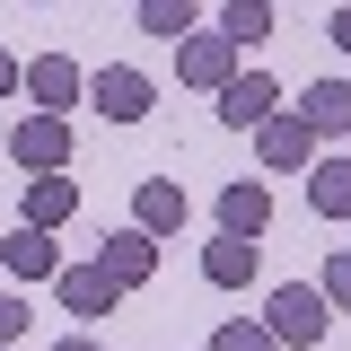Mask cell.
<instances>
[{"mask_svg":"<svg viewBox=\"0 0 351 351\" xmlns=\"http://www.w3.org/2000/svg\"><path fill=\"white\" fill-rule=\"evenodd\" d=\"M316 299H325V307H351V255L325 263V290H316Z\"/></svg>","mask_w":351,"mask_h":351,"instance_id":"44dd1931","label":"cell"},{"mask_svg":"<svg viewBox=\"0 0 351 351\" xmlns=\"http://www.w3.org/2000/svg\"><path fill=\"white\" fill-rule=\"evenodd\" d=\"M272 106H281V88H272V80H263V71H237V80H228V88H219V123H237V132H246V123H272Z\"/></svg>","mask_w":351,"mask_h":351,"instance_id":"8992f818","label":"cell"},{"mask_svg":"<svg viewBox=\"0 0 351 351\" xmlns=\"http://www.w3.org/2000/svg\"><path fill=\"white\" fill-rule=\"evenodd\" d=\"M325 316H334V307L316 299L307 281H281V290L263 299V334H272L281 351H307V343H325Z\"/></svg>","mask_w":351,"mask_h":351,"instance_id":"6da1fadb","label":"cell"},{"mask_svg":"<svg viewBox=\"0 0 351 351\" xmlns=\"http://www.w3.org/2000/svg\"><path fill=\"white\" fill-rule=\"evenodd\" d=\"M255 141H263V167H307V158H316V132H307L299 114H272Z\"/></svg>","mask_w":351,"mask_h":351,"instance_id":"4fadbf2b","label":"cell"},{"mask_svg":"<svg viewBox=\"0 0 351 351\" xmlns=\"http://www.w3.org/2000/svg\"><path fill=\"white\" fill-rule=\"evenodd\" d=\"M299 123L307 132H351V80H316L299 97Z\"/></svg>","mask_w":351,"mask_h":351,"instance_id":"5bb4252c","label":"cell"},{"mask_svg":"<svg viewBox=\"0 0 351 351\" xmlns=\"http://www.w3.org/2000/svg\"><path fill=\"white\" fill-rule=\"evenodd\" d=\"M18 334H27V299L0 290V351H18Z\"/></svg>","mask_w":351,"mask_h":351,"instance_id":"ffe728a7","label":"cell"},{"mask_svg":"<svg viewBox=\"0 0 351 351\" xmlns=\"http://www.w3.org/2000/svg\"><path fill=\"white\" fill-rule=\"evenodd\" d=\"M132 228H141L149 246H158L167 228H184V184H167V176H149V184L132 193Z\"/></svg>","mask_w":351,"mask_h":351,"instance_id":"52a82bcc","label":"cell"},{"mask_svg":"<svg viewBox=\"0 0 351 351\" xmlns=\"http://www.w3.org/2000/svg\"><path fill=\"white\" fill-rule=\"evenodd\" d=\"M88 97H97V114H106V123H141L158 88L141 80V71H123V62H114V71H97V80H88Z\"/></svg>","mask_w":351,"mask_h":351,"instance_id":"3957f363","label":"cell"},{"mask_svg":"<svg viewBox=\"0 0 351 351\" xmlns=\"http://www.w3.org/2000/svg\"><path fill=\"white\" fill-rule=\"evenodd\" d=\"M325 36H334V44L351 53V9H334V18H325Z\"/></svg>","mask_w":351,"mask_h":351,"instance_id":"7402d4cb","label":"cell"},{"mask_svg":"<svg viewBox=\"0 0 351 351\" xmlns=\"http://www.w3.org/2000/svg\"><path fill=\"white\" fill-rule=\"evenodd\" d=\"M211 351H281V343L263 334L255 316H237V325H219V334H211Z\"/></svg>","mask_w":351,"mask_h":351,"instance_id":"d6986e66","label":"cell"},{"mask_svg":"<svg viewBox=\"0 0 351 351\" xmlns=\"http://www.w3.org/2000/svg\"><path fill=\"white\" fill-rule=\"evenodd\" d=\"M71 211H80V184H71V176H36V184H27V219H18V228H44V237H53Z\"/></svg>","mask_w":351,"mask_h":351,"instance_id":"8fae6325","label":"cell"},{"mask_svg":"<svg viewBox=\"0 0 351 351\" xmlns=\"http://www.w3.org/2000/svg\"><path fill=\"white\" fill-rule=\"evenodd\" d=\"M0 263H9V281H62V246H53L44 228H18V237H0Z\"/></svg>","mask_w":351,"mask_h":351,"instance_id":"9c48e42d","label":"cell"},{"mask_svg":"<svg viewBox=\"0 0 351 351\" xmlns=\"http://www.w3.org/2000/svg\"><path fill=\"white\" fill-rule=\"evenodd\" d=\"M0 141H9V132H0Z\"/></svg>","mask_w":351,"mask_h":351,"instance_id":"d4e9b609","label":"cell"},{"mask_svg":"<svg viewBox=\"0 0 351 351\" xmlns=\"http://www.w3.org/2000/svg\"><path fill=\"white\" fill-rule=\"evenodd\" d=\"M176 80L228 88V80H237V44H228V36H184V44H176Z\"/></svg>","mask_w":351,"mask_h":351,"instance_id":"5b68a950","label":"cell"},{"mask_svg":"<svg viewBox=\"0 0 351 351\" xmlns=\"http://www.w3.org/2000/svg\"><path fill=\"white\" fill-rule=\"evenodd\" d=\"M263 228H272V193H263V184H228V193H219V237L255 246Z\"/></svg>","mask_w":351,"mask_h":351,"instance_id":"ba28073f","label":"cell"},{"mask_svg":"<svg viewBox=\"0 0 351 351\" xmlns=\"http://www.w3.org/2000/svg\"><path fill=\"white\" fill-rule=\"evenodd\" d=\"M219 36L237 44V53H246L255 36H272V0H228V9H219Z\"/></svg>","mask_w":351,"mask_h":351,"instance_id":"e0dca14e","label":"cell"},{"mask_svg":"<svg viewBox=\"0 0 351 351\" xmlns=\"http://www.w3.org/2000/svg\"><path fill=\"white\" fill-rule=\"evenodd\" d=\"M9 88H18V62H9V53H0V97H9Z\"/></svg>","mask_w":351,"mask_h":351,"instance_id":"603a6c76","label":"cell"},{"mask_svg":"<svg viewBox=\"0 0 351 351\" xmlns=\"http://www.w3.org/2000/svg\"><path fill=\"white\" fill-rule=\"evenodd\" d=\"M97 272H106V281H114V290H141V281H149V272H158V246H149V237H141V228H114V237H106V246H97Z\"/></svg>","mask_w":351,"mask_h":351,"instance_id":"277c9868","label":"cell"},{"mask_svg":"<svg viewBox=\"0 0 351 351\" xmlns=\"http://www.w3.org/2000/svg\"><path fill=\"white\" fill-rule=\"evenodd\" d=\"M53 351H97V343H88V334H71V343H53Z\"/></svg>","mask_w":351,"mask_h":351,"instance_id":"cb8c5ba5","label":"cell"},{"mask_svg":"<svg viewBox=\"0 0 351 351\" xmlns=\"http://www.w3.org/2000/svg\"><path fill=\"white\" fill-rule=\"evenodd\" d=\"M18 88L36 97V114H62V106L80 97V71H71L62 53H44V62H27V71H18Z\"/></svg>","mask_w":351,"mask_h":351,"instance_id":"30bf717a","label":"cell"},{"mask_svg":"<svg viewBox=\"0 0 351 351\" xmlns=\"http://www.w3.org/2000/svg\"><path fill=\"white\" fill-rule=\"evenodd\" d=\"M202 281H211V290H246V281H255V246L211 237V246H202Z\"/></svg>","mask_w":351,"mask_h":351,"instance_id":"9a60e30c","label":"cell"},{"mask_svg":"<svg viewBox=\"0 0 351 351\" xmlns=\"http://www.w3.org/2000/svg\"><path fill=\"white\" fill-rule=\"evenodd\" d=\"M0 149L27 167V184H36V176H62V167H71V123H62V114H27Z\"/></svg>","mask_w":351,"mask_h":351,"instance_id":"7a4b0ae2","label":"cell"},{"mask_svg":"<svg viewBox=\"0 0 351 351\" xmlns=\"http://www.w3.org/2000/svg\"><path fill=\"white\" fill-rule=\"evenodd\" d=\"M62 307H71V316H114V307H123V290H114L97 263H71V272H62Z\"/></svg>","mask_w":351,"mask_h":351,"instance_id":"7c38bea8","label":"cell"},{"mask_svg":"<svg viewBox=\"0 0 351 351\" xmlns=\"http://www.w3.org/2000/svg\"><path fill=\"white\" fill-rule=\"evenodd\" d=\"M307 202H316V219H351V158H325L307 176Z\"/></svg>","mask_w":351,"mask_h":351,"instance_id":"2e32d148","label":"cell"},{"mask_svg":"<svg viewBox=\"0 0 351 351\" xmlns=\"http://www.w3.org/2000/svg\"><path fill=\"white\" fill-rule=\"evenodd\" d=\"M141 36L184 44V36H193V0H141Z\"/></svg>","mask_w":351,"mask_h":351,"instance_id":"ac0fdd59","label":"cell"}]
</instances>
